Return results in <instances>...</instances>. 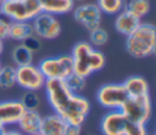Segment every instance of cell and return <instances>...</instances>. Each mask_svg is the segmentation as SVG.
<instances>
[{
	"label": "cell",
	"instance_id": "6da1fadb",
	"mask_svg": "<svg viewBox=\"0 0 156 135\" xmlns=\"http://www.w3.org/2000/svg\"><path fill=\"white\" fill-rule=\"evenodd\" d=\"M43 89L54 113L67 124L82 125L85 122L90 112V102L87 97L69 91L63 80H46Z\"/></svg>",
	"mask_w": 156,
	"mask_h": 135
},
{
	"label": "cell",
	"instance_id": "7a4b0ae2",
	"mask_svg": "<svg viewBox=\"0 0 156 135\" xmlns=\"http://www.w3.org/2000/svg\"><path fill=\"white\" fill-rule=\"evenodd\" d=\"M69 55L73 62V73L84 78H88L94 72L101 71L106 64L105 55L88 41L76 43Z\"/></svg>",
	"mask_w": 156,
	"mask_h": 135
},
{
	"label": "cell",
	"instance_id": "3957f363",
	"mask_svg": "<svg viewBox=\"0 0 156 135\" xmlns=\"http://www.w3.org/2000/svg\"><path fill=\"white\" fill-rule=\"evenodd\" d=\"M126 51L134 58H146L156 51V30L150 22H140V24L126 36Z\"/></svg>",
	"mask_w": 156,
	"mask_h": 135
},
{
	"label": "cell",
	"instance_id": "277c9868",
	"mask_svg": "<svg viewBox=\"0 0 156 135\" xmlns=\"http://www.w3.org/2000/svg\"><path fill=\"white\" fill-rule=\"evenodd\" d=\"M39 12L38 0H5L0 5V15L10 22H30Z\"/></svg>",
	"mask_w": 156,
	"mask_h": 135
},
{
	"label": "cell",
	"instance_id": "5b68a950",
	"mask_svg": "<svg viewBox=\"0 0 156 135\" xmlns=\"http://www.w3.org/2000/svg\"><path fill=\"white\" fill-rule=\"evenodd\" d=\"M38 68L46 80H65L73 73V62L71 55H58L43 58Z\"/></svg>",
	"mask_w": 156,
	"mask_h": 135
},
{
	"label": "cell",
	"instance_id": "8992f818",
	"mask_svg": "<svg viewBox=\"0 0 156 135\" xmlns=\"http://www.w3.org/2000/svg\"><path fill=\"white\" fill-rule=\"evenodd\" d=\"M121 112L126 116L129 122L147 124L152 114V103L150 94L128 97L121 107Z\"/></svg>",
	"mask_w": 156,
	"mask_h": 135
},
{
	"label": "cell",
	"instance_id": "52a82bcc",
	"mask_svg": "<svg viewBox=\"0 0 156 135\" xmlns=\"http://www.w3.org/2000/svg\"><path fill=\"white\" fill-rule=\"evenodd\" d=\"M128 97L129 96L122 83L104 84L96 90L98 103L108 111L121 109V107L123 106V103L127 101Z\"/></svg>",
	"mask_w": 156,
	"mask_h": 135
},
{
	"label": "cell",
	"instance_id": "ba28073f",
	"mask_svg": "<svg viewBox=\"0 0 156 135\" xmlns=\"http://www.w3.org/2000/svg\"><path fill=\"white\" fill-rule=\"evenodd\" d=\"M34 35L44 40H55L61 34V23L55 15L48 12H39L32 21Z\"/></svg>",
	"mask_w": 156,
	"mask_h": 135
},
{
	"label": "cell",
	"instance_id": "9c48e42d",
	"mask_svg": "<svg viewBox=\"0 0 156 135\" xmlns=\"http://www.w3.org/2000/svg\"><path fill=\"white\" fill-rule=\"evenodd\" d=\"M45 77L38 66L30 63L21 67H16V84L23 90L38 91L45 85Z\"/></svg>",
	"mask_w": 156,
	"mask_h": 135
},
{
	"label": "cell",
	"instance_id": "30bf717a",
	"mask_svg": "<svg viewBox=\"0 0 156 135\" xmlns=\"http://www.w3.org/2000/svg\"><path fill=\"white\" fill-rule=\"evenodd\" d=\"M72 16L73 19L88 32L100 27L102 21V12L95 2H80L73 7Z\"/></svg>",
	"mask_w": 156,
	"mask_h": 135
},
{
	"label": "cell",
	"instance_id": "8fae6325",
	"mask_svg": "<svg viewBox=\"0 0 156 135\" xmlns=\"http://www.w3.org/2000/svg\"><path fill=\"white\" fill-rule=\"evenodd\" d=\"M128 119L121 109H112L105 113L100 120V131L102 135H124Z\"/></svg>",
	"mask_w": 156,
	"mask_h": 135
},
{
	"label": "cell",
	"instance_id": "7c38bea8",
	"mask_svg": "<svg viewBox=\"0 0 156 135\" xmlns=\"http://www.w3.org/2000/svg\"><path fill=\"white\" fill-rule=\"evenodd\" d=\"M26 108L20 100L0 101V123L2 126L17 124Z\"/></svg>",
	"mask_w": 156,
	"mask_h": 135
},
{
	"label": "cell",
	"instance_id": "4fadbf2b",
	"mask_svg": "<svg viewBox=\"0 0 156 135\" xmlns=\"http://www.w3.org/2000/svg\"><path fill=\"white\" fill-rule=\"evenodd\" d=\"M41 116L38 109H26L20 120L17 122L18 130L22 131L24 135H32L39 133L40 124H41Z\"/></svg>",
	"mask_w": 156,
	"mask_h": 135
},
{
	"label": "cell",
	"instance_id": "5bb4252c",
	"mask_svg": "<svg viewBox=\"0 0 156 135\" xmlns=\"http://www.w3.org/2000/svg\"><path fill=\"white\" fill-rule=\"evenodd\" d=\"M140 22L141 21L138 17H135L134 15H132L126 10H122L116 15L113 24H115V29L119 34L127 36L140 24Z\"/></svg>",
	"mask_w": 156,
	"mask_h": 135
},
{
	"label": "cell",
	"instance_id": "9a60e30c",
	"mask_svg": "<svg viewBox=\"0 0 156 135\" xmlns=\"http://www.w3.org/2000/svg\"><path fill=\"white\" fill-rule=\"evenodd\" d=\"M66 122L57 114H48L41 118L39 133L41 135H63Z\"/></svg>",
	"mask_w": 156,
	"mask_h": 135
},
{
	"label": "cell",
	"instance_id": "2e32d148",
	"mask_svg": "<svg viewBox=\"0 0 156 135\" xmlns=\"http://www.w3.org/2000/svg\"><path fill=\"white\" fill-rule=\"evenodd\" d=\"M122 84L129 97L147 95L150 91L147 80L141 75H130Z\"/></svg>",
	"mask_w": 156,
	"mask_h": 135
},
{
	"label": "cell",
	"instance_id": "e0dca14e",
	"mask_svg": "<svg viewBox=\"0 0 156 135\" xmlns=\"http://www.w3.org/2000/svg\"><path fill=\"white\" fill-rule=\"evenodd\" d=\"M38 2L43 12H48L55 16L68 13L74 7L73 0H38Z\"/></svg>",
	"mask_w": 156,
	"mask_h": 135
},
{
	"label": "cell",
	"instance_id": "ac0fdd59",
	"mask_svg": "<svg viewBox=\"0 0 156 135\" xmlns=\"http://www.w3.org/2000/svg\"><path fill=\"white\" fill-rule=\"evenodd\" d=\"M34 35L33 32V27L30 22L23 21V22H11L10 23V32H9V38L18 41V43H23L27 38Z\"/></svg>",
	"mask_w": 156,
	"mask_h": 135
},
{
	"label": "cell",
	"instance_id": "d6986e66",
	"mask_svg": "<svg viewBox=\"0 0 156 135\" xmlns=\"http://www.w3.org/2000/svg\"><path fill=\"white\" fill-rule=\"evenodd\" d=\"M123 10L130 12L139 19L144 18L146 15H149L151 10L150 0H124Z\"/></svg>",
	"mask_w": 156,
	"mask_h": 135
},
{
	"label": "cell",
	"instance_id": "ffe728a7",
	"mask_svg": "<svg viewBox=\"0 0 156 135\" xmlns=\"http://www.w3.org/2000/svg\"><path fill=\"white\" fill-rule=\"evenodd\" d=\"M33 57H34V54L29 51L22 43H18L11 51V58L16 64V67L33 63Z\"/></svg>",
	"mask_w": 156,
	"mask_h": 135
},
{
	"label": "cell",
	"instance_id": "44dd1931",
	"mask_svg": "<svg viewBox=\"0 0 156 135\" xmlns=\"http://www.w3.org/2000/svg\"><path fill=\"white\" fill-rule=\"evenodd\" d=\"M16 85V67L15 66H1L0 68V88L10 89Z\"/></svg>",
	"mask_w": 156,
	"mask_h": 135
},
{
	"label": "cell",
	"instance_id": "7402d4cb",
	"mask_svg": "<svg viewBox=\"0 0 156 135\" xmlns=\"http://www.w3.org/2000/svg\"><path fill=\"white\" fill-rule=\"evenodd\" d=\"M100 11L106 15H117L123 10L124 0H96L95 2Z\"/></svg>",
	"mask_w": 156,
	"mask_h": 135
},
{
	"label": "cell",
	"instance_id": "603a6c76",
	"mask_svg": "<svg viewBox=\"0 0 156 135\" xmlns=\"http://www.w3.org/2000/svg\"><path fill=\"white\" fill-rule=\"evenodd\" d=\"M108 41V33L106 29H104L102 27H98L95 29L89 30V44L91 46L96 47H102L107 44Z\"/></svg>",
	"mask_w": 156,
	"mask_h": 135
},
{
	"label": "cell",
	"instance_id": "cb8c5ba5",
	"mask_svg": "<svg viewBox=\"0 0 156 135\" xmlns=\"http://www.w3.org/2000/svg\"><path fill=\"white\" fill-rule=\"evenodd\" d=\"M63 81H65L66 86L68 88V90L74 94H80L85 89V85H87V78L74 74V73L68 75Z\"/></svg>",
	"mask_w": 156,
	"mask_h": 135
},
{
	"label": "cell",
	"instance_id": "d4e9b609",
	"mask_svg": "<svg viewBox=\"0 0 156 135\" xmlns=\"http://www.w3.org/2000/svg\"><path fill=\"white\" fill-rule=\"evenodd\" d=\"M20 101L26 109H38V107L40 105V99H39V95L37 94V91L24 90Z\"/></svg>",
	"mask_w": 156,
	"mask_h": 135
},
{
	"label": "cell",
	"instance_id": "484cf974",
	"mask_svg": "<svg viewBox=\"0 0 156 135\" xmlns=\"http://www.w3.org/2000/svg\"><path fill=\"white\" fill-rule=\"evenodd\" d=\"M124 135H147L146 124L133 123V122H129L128 120L127 124H126Z\"/></svg>",
	"mask_w": 156,
	"mask_h": 135
},
{
	"label": "cell",
	"instance_id": "4316f807",
	"mask_svg": "<svg viewBox=\"0 0 156 135\" xmlns=\"http://www.w3.org/2000/svg\"><path fill=\"white\" fill-rule=\"evenodd\" d=\"M22 44H23V45H24L29 51H32L33 54H34V52H37V51H39V50H40V47H41L40 39H39L38 36H35V35H32V36L27 38Z\"/></svg>",
	"mask_w": 156,
	"mask_h": 135
},
{
	"label": "cell",
	"instance_id": "83f0119b",
	"mask_svg": "<svg viewBox=\"0 0 156 135\" xmlns=\"http://www.w3.org/2000/svg\"><path fill=\"white\" fill-rule=\"evenodd\" d=\"M10 21L2 16H0V40L9 39V32H10Z\"/></svg>",
	"mask_w": 156,
	"mask_h": 135
},
{
	"label": "cell",
	"instance_id": "f1b7e54d",
	"mask_svg": "<svg viewBox=\"0 0 156 135\" xmlns=\"http://www.w3.org/2000/svg\"><path fill=\"white\" fill-rule=\"evenodd\" d=\"M80 134H82V125L66 124L63 135H80Z\"/></svg>",
	"mask_w": 156,
	"mask_h": 135
},
{
	"label": "cell",
	"instance_id": "f546056e",
	"mask_svg": "<svg viewBox=\"0 0 156 135\" xmlns=\"http://www.w3.org/2000/svg\"><path fill=\"white\" fill-rule=\"evenodd\" d=\"M5 135H24V134H23L22 131H20L18 129H17V130H15V129H10V130H7V129H6Z\"/></svg>",
	"mask_w": 156,
	"mask_h": 135
},
{
	"label": "cell",
	"instance_id": "4dcf8cb0",
	"mask_svg": "<svg viewBox=\"0 0 156 135\" xmlns=\"http://www.w3.org/2000/svg\"><path fill=\"white\" fill-rule=\"evenodd\" d=\"M5 131H6V128L5 126H0V135H5Z\"/></svg>",
	"mask_w": 156,
	"mask_h": 135
},
{
	"label": "cell",
	"instance_id": "1f68e13d",
	"mask_svg": "<svg viewBox=\"0 0 156 135\" xmlns=\"http://www.w3.org/2000/svg\"><path fill=\"white\" fill-rule=\"evenodd\" d=\"M2 51H4V41L0 40V55L2 54Z\"/></svg>",
	"mask_w": 156,
	"mask_h": 135
},
{
	"label": "cell",
	"instance_id": "d6a6232c",
	"mask_svg": "<svg viewBox=\"0 0 156 135\" xmlns=\"http://www.w3.org/2000/svg\"><path fill=\"white\" fill-rule=\"evenodd\" d=\"M73 1H74V2H79V4H80V2H84L85 0H73Z\"/></svg>",
	"mask_w": 156,
	"mask_h": 135
},
{
	"label": "cell",
	"instance_id": "836d02e7",
	"mask_svg": "<svg viewBox=\"0 0 156 135\" xmlns=\"http://www.w3.org/2000/svg\"><path fill=\"white\" fill-rule=\"evenodd\" d=\"M32 135H41L40 133H35V134H32Z\"/></svg>",
	"mask_w": 156,
	"mask_h": 135
},
{
	"label": "cell",
	"instance_id": "e575fe53",
	"mask_svg": "<svg viewBox=\"0 0 156 135\" xmlns=\"http://www.w3.org/2000/svg\"><path fill=\"white\" fill-rule=\"evenodd\" d=\"M4 1H5V0H0V5H1V4L4 2Z\"/></svg>",
	"mask_w": 156,
	"mask_h": 135
},
{
	"label": "cell",
	"instance_id": "d590c367",
	"mask_svg": "<svg viewBox=\"0 0 156 135\" xmlns=\"http://www.w3.org/2000/svg\"><path fill=\"white\" fill-rule=\"evenodd\" d=\"M0 68H1V62H0Z\"/></svg>",
	"mask_w": 156,
	"mask_h": 135
},
{
	"label": "cell",
	"instance_id": "8d00e7d4",
	"mask_svg": "<svg viewBox=\"0 0 156 135\" xmlns=\"http://www.w3.org/2000/svg\"><path fill=\"white\" fill-rule=\"evenodd\" d=\"M0 126H2V125H1V123H0Z\"/></svg>",
	"mask_w": 156,
	"mask_h": 135
},
{
	"label": "cell",
	"instance_id": "74e56055",
	"mask_svg": "<svg viewBox=\"0 0 156 135\" xmlns=\"http://www.w3.org/2000/svg\"><path fill=\"white\" fill-rule=\"evenodd\" d=\"M147 135H149V134H147Z\"/></svg>",
	"mask_w": 156,
	"mask_h": 135
},
{
	"label": "cell",
	"instance_id": "f35d334b",
	"mask_svg": "<svg viewBox=\"0 0 156 135\" xmlns=\"http://www.w3.org/2000/svg\"><path fill=\"white\" fill-rule=\"evenodd\" d=\"M0 16H1V15H0Z\"/></svg>",
	"mask_w": 156,
	"mask_h": 135
}]
</instances>
